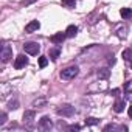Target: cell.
I'll return each instance as SVG.
<instances>
[{
  "instance_id": "1",
  "label": "cell",
  "mask_w": 132,
  "mask_h": 132,
  "mask_svg": "<svg viewBox=\"0 0 132 132\" xmlns=\"http://www.w3.org/2000/svg\"><path fill=\"white\" fill-rule=\"evenodd\" d=\"M78 73H79V69L76 67V65H72V67H67V69H64L61 72V78L65 79V81H69V79H73Z\"/></svg>"
},
{
  "instance_id": "2",
  "label": "cell",
  "mask_w": 132,
  "mask_h": 132,
  "mask_svg": "<svg viewBox=\"0 0 132 132\" xmlns=\"http://www.w3.org/2000/svg\"><path fill=\"white\" fill-rule=\"evenodd\" d=\"M23 50H25V53L36 56V54L40 51V45H39L37 42H25V44H23Z\"/></svg>"
},
{
  "instance_id": "3",
  "label": "cell",
  "mask_w": 132,
  "mask_h": 132,
  "mask_svg": "<svg viewBox=\"0 0 132 132\" xmlns=\"http://www.w3.org/2000/svg\"><path fill=\"white\" fill-rule=\"evenodd\" d=\"M75 113V107L69 106V104H64L57 109V115H62V117H72Z\"/></svg>"
},
{
  "instance_id": "4",
  "label": "cell",
  "mask_w": 132,
  "mask_h": 132,
  "mask_svg": "<svg viewBox=\"0 0 132 132\" xmlns=\"http://www.w3.org/2000/svg\"><path fill=\"white\" fill-rule=\"evenodd\" d=\"M0 57H2L3 62H8L13 57V48L10 45H3L2 47V53H0Z\"/></svg>"
},
{
  "instance_id": "5",
  "label": "cell",
  "mask_w": 132,
  "mask_h": 132,
  "mask_svg": "<svg viewBox=\"0 0 132 132\" xmlns=\"http://www.w3.org/2000/svg\"><path fill=\"white\" fill-rule=\"evenodd\" d=\"M25 65H28V57H27L25 54H19V56L16 57V61H14V69L20 70V69L25 67Z\"/></svg>"
},
{
  "instance_id": "6",
  "label": "cell",
  "mask_w": 132,
  "mask_h": 132,
  "mask_svg": "<svg viewBox=\"0 0 132 132\" xmlns=\"http://www.w3.org/2000/svg\"><path fill=\"white\" fill-rule=\"evenodd\" d=\"M65 37H67V34H65V31H64V33H56V34H53V36L50 37V40H51L53 44H56V45H61Z\"/></svg>"
},
{
  "instance_id": "7",
  "label": "cell",
  "mask_w": 132,
  "mask_h": 132,
  "mask_svg": "<svg viewBox=\"0 0 132 132\" xmlns=\"http://www.w3.org/2000/svg\"><path fill=\"white\" fill-rule=\"evenodd\" d=\"M51 126H53V123H51L50 117H42V118H40V121H39V127H40V129L48 130V129H51Z\"/></svg>"
},
{
  "instance_id": "8",
  "label": "cell",
  "mask_w": 132,
  "mask_h": 132,
  "mask_svg": "<svg viewBox=\"0 0 132 132\" xmlns=\"http://www.w3.org/2000/svg\"><path fill=\"white\" fill-rule=\"evenodd\" d=\"M39 28H40L39 20H31V22L25 27V31H27V33H34V31H37Z\"/></svg>"
},
{
  "instance_id": "9",
  "label": "cell",
  "mask_w": 132,
  "mask_h": 132,
  "mask_svg": "<svg viewBox=\"0 0 132 132\" xmlns=\"http://www.w3.org/2000/svg\"><path fill=\"white\" fill-rule=\"evenodd\" d=\"M121 57H123L126 62L132 64V48H126V50H123V53H121Z\"/></svg>"
},
{
  "instance_id": "10",
  "label": "cell",
  "mask_w": 132,
  "mask_h": 132,
  "mask_svg": "<svg viewBox=\"0 0 132 132\" xmlns=\"http://www.w3.org/2000/svg\"><path fill=\"white\" fill-rule=\"evenodd\" d=\"M78 33V27L76 25H69L67 30H65V34H67V37H75Z\"/></svg>"
},
{
  "instance_id": "11",
  "label": "cell",
  "mask_w": 132,
  "mask_h": 132,
  "mask_svg": "<svg viewBox=\"0 0 132 132\" xmlns=\"http://www.w3.org/2000/svg\"><path fill=\"white\" fill-rule=\"evenodd\" d=\"M124 106H126V100L124 101H121V100H118L115 104H113V110L117 112V113H121L123 110H124Z\"/></svg>"
},
{
  "instance_id": "12",
  "label": "cell",
  "mask_w": 132,
  "mask_h": 132,
  "mask_svg": "<svg viewBox=\"0 0 132 132\" xmlns=\"http://www.w3.org/2000/svg\"><path fill=\"white\" fill-rule=\"evenodd\" d=\"M96 75H98L100 79H107V78L110 76V70H109V69H100Z\"/></svg>"
},
{
  "instance_id": "13",
  "label": "cell",
  "mask_w": 132,
  "mask_h": 132,
  "mask_svg": "<svg viewBox=\"0 0 132 132\" xmlns=\"http://www.w3.org/2000/svg\"><path fill=\"white\" fill-rule=\"evenodd\" d=\"M34 117H36V112H34V110H25V113H23V121L30 123V121L34 120Z\"/></svg>"
},
{
  "instance_id": "14",
  "label": "cell",
  "mask_w": 132,
  "mask_h": 132,
  "mask_svg": "<svg viewBox=\"0 0 132 132\" xmlns=\"http://www.w3.org/2000/svg\"><path fill=\"white\" fill-rule=\"evenodd\" d=\"M59 54H61V48H59V47L50 48V57H51L53 61H56V59L59 57Z\"/></svg>"
},
{
  "instance_id": "15",
  "label": "cell",
  "mask_w": 132,
  "mask_h": 132,
  "mask_svg": "<svg viewBox=\"0 0 132 132\" xmlns=\"http://www.w3.org/2000/svg\"><path fill=\"white\" fill-rule=\"evenodd\" d=\"M120 14H121L123 19H129V17H132V10L130 8H121Z\"/></svg>"
},
{
  "instance_id": "16",
  "label": "cell",
  "mask_w": 132,
  "mask_h": 132,
  "mask_svg": "<svg viewBox=\"0 0 132 132\" xmlns=\"http://www.w3.org/2000/svg\"><path fill=\"white\" fill-rule=\"evenodd\" d=\"M61 3L65 8H75L76 6V0H61Z\"/></svg>"
},
{
  "instance_id": "17",
  "label": "cell",
  "mask_w": 132,
  "mask_h": 132,
  "mask_svg": "<svg viewBox=\"0 0 132 132\" xmlns=\"http://www.w3.org/2000/svg\"><path fill=\"white\" fill-rule=\"evenodd\" d=\"M45 103H47V100H45V98L34 100V101H33V107H42V106H45Z\"/></svg>"
},
{
  "instance_id": "18",
  "label": "cell",
  "mask_w": 132,
  "mask_h": 132,
  "mask_svg": "<svg viewBox=\"0 0 132 132\" xmlns=\"http://www.w3.org/2000/svg\"><path fill=\"white\" fill-rule=\"evenodd\" d=\"M98 123H100V120L95 118V117H89V118H86V124H87V126H95V124H98Z\"/></svg>"
},
{
  "instance_id": "19",
  "label": "cell",
  "mask_w": 132,
  "mask_h": 132,
  "mask_svg": "<svg viewBox=\"0 0 132 132\" xmlns=\"http://www.w3.org/2000/svg\"><path fill=\"white\" fill-rule=\"evenodd\" d=\"M47 64H48L47 56H40V57H39V67H40V69H44V67H47Z\"/></svg>"
},
{
  "instance_id": "20",
  "label": "cell",
  "mask_w": 132,
  "mask_h": 132,
  "mask_svg": "<svg viewBox=\"0 0 132 132\" xmlns=\"http://www.w3.org/2000/svg\"><path fill=\"white\" fill-rule=\"evenodd\" d=\"M5 123H6V113L3 112L2 115H0V126H3Z\"/></svg>"
},
{
  "instance_id": "21",
  "label": "cell",
  "mask_w": 132,
  "mask_h": 132,
  "mask_svg": "<svg viewBox=\"0 0 132 132\" xmlns=\"http://www.w3.org/2000/svg\"><path fill=\"white\" fill-rule=\"evenodd\" d=\"M69 129H70V130H79L81 127H79L78 124H75V126H69Z\"/></svg>"
},
{
  "instance_id": "22",
  "label": "cell",
  "mask_w": 132,
  "mask_h": 132,
  "mask_svg": "<svg viewBox=\"0 0 132 132\" xmlns=\"http://www.w3.org/2000/svg\"><path fill=\"white\" fill-rule=\"evenodd\" d=\"M10 109H17V101H14V103H10Z\"/></svg>"
},
{
  "instance_id": "23",
  "label": "cell",
  "mask_w": 132,
  "mask_h": 132,
  "mask_svg": "<svg viewBox=\"0 0 132 132\" xmlns=\"http://www.w3.org/2000/svg\"><path fill=\"white\" fill-rule=\"evenodd\" d=\"M124 100H132V93H130V92H126V96H124Z\"/></svg>"
},
{
  "instance_id": "24",
  "label": "cell",
  "mask_w": 132,
  "mask_h": 132,
  "mask_svg": "<svg viewBox=\"0 0 132 132\" xmlns=\"http://www.w3.org/2000/svg\"><path fill=\"white\" fill-rule=\"evenodd\" d=\"M113 64H115V57H113V56H112V57H110V59H109V65H113Z\"/></svg>"
},
{
  "instance_id": "25",
  "label": "cell",
  "mask_w": 132,
  "mask_h": 132,
  "mask_svg": "<svg viewBox=\"0 0 132 132\" xmlns=\"http://www.w3.org/2000/svg\"><path fill=\"white\" fill-rule=\"evenodd\" d=\"M127 113H129V117H130V118H132V106H130V107H129V110H127Z\"/></svg>"
},
{
  "instance_id": "26",
  "label": "cell",
  "mask_w": 132,
  "mask_h": 132,
  "mask_svg": "<svg viewBox=\"0 0 132 132\" xmlns=\"http://www.w3.org/2000/svg\"><path fill=\"white\" fill-rule=\"evenodd\" d=\"M112 93H113V95H118V93H120V90H118V89H115V90H112Z\"/></svg>"
},
{
  "instance_id": "27",
  "label": "cell",
  "mask_w": 132,
  "mask_h": 132,
  "mask_svg": "<svg viewBox=\"0 0 132 132\" xmlns=\"http://www.w3.org/2000/svg\"><path fill=\"white\" fill-rule=\"evenodd\" d=\"M33 2H34V0H25L23 3H27V5H28V3H33Z\"/></svg>"
}]
</instances>
